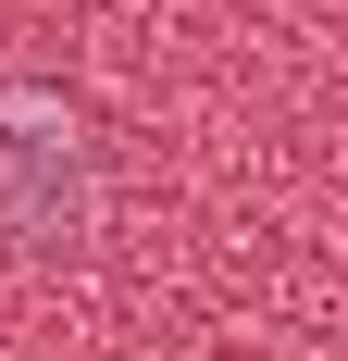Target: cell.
<instances>
[{"instance_id":"obj_1","label":"cell","mask_w":348,"mask_h":361,"mask_svg":"<svg viewBox=\"0 0 348 361\" xmlns=\"http://www.w3.org/2000/svg\"><path fill=\"white\" fill-rule=\"evenodd\" d=\"M100 212V137L87 112L50 87H0V237L13 250H63Z\"/></svg>"}]
</instances>
